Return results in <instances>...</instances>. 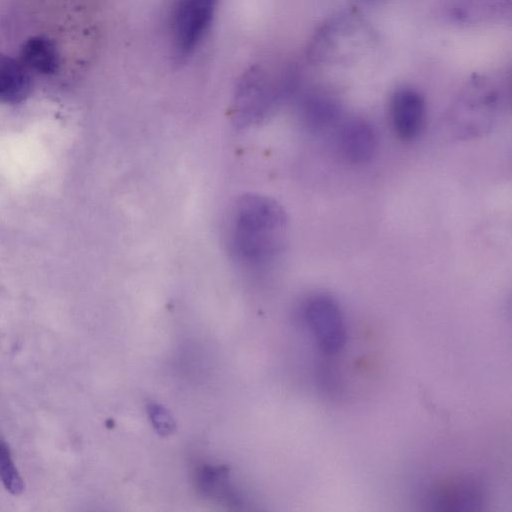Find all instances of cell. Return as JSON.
Returning a JSON list of instances; mask_svg holds the SVG:
<instances>
[{
    "mask_svg": "<svg viewBox=\"0 0 512 512\" xmlns=\"http://www.w3.org/2000/svg\"><path fill=\"white\" fill-rule=\"evenodd\" d=\"M288 217L276 200L249 193L229 209L225 239L232 259L242 267L262 270L275 264L288 240Z\"/></svg>",
    "mask_w": 512,
    "mask_h": 512,
    "instance_id": "6da1fadb",
    "label": "cell"
},
{
    "mask_svg": "<svg viewBox=\"0 0 512 512\" xmlns=\"http://www.w3.org/2000/svg\"><path fill=\"white\" fill-rule=\"evenodd\" d=\"M510 103V77L505 73L478 75L462 88L448 113L452 132L461 139L488 133Z\"/></svg>",
    "mask_w": 512,
    "mask_h": 512,
    "instance_id": "7a4b0ae2",
    "label": "cell"
},
{
    "mask_svg": "<svg viewBox=\"0 0 512 512\" xmlns=\"http://www.w3.org/2000/svg\"><path fill=\"white\" fill-rule=\"evenodd\" d=\"M300 90V78L294 68L271 72L253 66L238 81L231 103L233 123L248 128L264 122L284 102Z\"/></svg>",
    "mask_w": 512,
    "mask_h": 512,
    "instance_id": "3957f363",
    "label": "cell"
},
{
    "mask_svg": "<svg viewBox=\"0 0 512 512\" xmlns=\"http://www.w3.org/2000/svg\"><path fill=\"white\" fill-rule=\"evenodd\" d=\"M376 40V32L364 16L352 10L341 11L314 32L306 49V60L313 66H344L365 55Z\"/></svg>",
    "mask_w": 512,
    "mask_h": 512,
    "instance_id": "277c9868",
    "label": "cell"
},
{
    "mask_svg": "<svg viewBox=\"0 0 512 512\" xmlns=\"http://www.w3.org/2000/svg\"><path fill=\"white\" fill-rule=\"evenodd\" d=\"M217 0H175L171 14L173 56L186 61L197 49L212 23Z\"/></svg>",
    "mask_w": 512,
    "mask_h": 512,
    "instance_id": "5b68a950",
    "label": "cell"
},
{
    "mask_svg": "<svg viewBox=\"0 0 512 512\" xmlns=\"http://www.w3.org/2000/svg\"><path fill=\"white\" fill-rule=\"evenodd\" d=\"M303 317L324 353L335 354L343 348L346 328L342 311L334 298L324 293L310 296L303 305Z\"/></svg>",
    "mask_w": 512,
    "mask_h": 512,
    "instance_id": "8992f818",
    "label": "cell"
},
{
    "mask_svg": "<svg viewBox=\"0 0 512 512\" xmlns=\"http://www.w3.org/2000/svg\"><path fill=\"white\" fill-rule=\"evenodd\" d=\"M437 16L446 23L474 27L511 19L512 0H436Z\"/></svg>",
    "mask_w": 512,
    "mask_h": 512,
    "instance_id": "52a82bcc",
    "label": "cell"
},
{
    "mask_svg": "<svg viewBox=\"0 0 512 512\" xmlns=\"http://www.w3.org/2000/svg\"><path fill=\"white\" fill-rule=\"evenodd\" d=\"M391 122L397 137L403 141L417 138L425 123L426 104L422 94L408 86L396 89L390 100Z\"/></svg>",
    "mask_w": 512,
    "mask_h": 512,
    "instance_id": "ba28073f",
    "label": "cell"
},
{
    "mask_svg": "<svg viewBox=\"0 0 512 512\" xmlns=\"http://www.w3.org/2000/svg\"><path fill=\"white\" fill-rule=\"evenodd\" d=\"M298 111L304 128L313 134L337 128L342 121V108L339 100L330 92L322 89H313L300 94Z\"/></svg>",
    "mask_w": 512,
    "mask_h": 512,
    "instance_id": "9c48e42d",
    "label": "cell"
},
{
    "mask_svg": "<svg viewBox=\"0 0 512 512\" xmlns=\"http://www.w3.org/2000/svg\"><path fill=\"white\" fill-rule=\"evenodd\" d=\"M336 145L341 156L353 164L369 162L377 150V136L370 123L348 118L337 126Z\"/></svg>",
    "mask_w": 512,
    "mask_h": 512,
    "instance_id": "30bf717a",
    "label": "cell"
},
{
    "mask_svg": "<svg viewBox=\"0 0 512 512\" xmlns=\"http://www.w3.org/2000/svg\"><path fill=\"white\" fill-rule=\"evenodd\" d=\"M434 510L478 511L485 502V492L473 479H459L436 488L429 500Z\"/></svg>",
    "mask_w": 512,
    "mask_h": 512,
    "instance_id": "8fae6325",
    "label": "cell"
},
{
    "mask_svg": "<svg viewBox=\"0 0 512 512\" xmlns=\"http://www.w3.org/2000/svg\"><path fill=\"white\" fill-rule=\"evenodd\" d=\"M196 488L205 498L237 507L242 499L230 482L227 469L222 466L203 464L195 471Z\"/></svg>",
    "mask_w": 512,
    "mask_h": 512,
    "instance_id": "7c38bea8",
    "label": "cell"
},
{
    "mask_svg": "<svg viewBox=\"0 0 512 512\" xmlns=\"http://www.w3.org/2000/svg\"><path fill=\"white\" fill-rule=\"evenodd\" d=\"M31 88L28 69L20 60L0 54V102L20 103L29 96Z\"/></svg>",
    "mask_w": 512,
    "mask_h": 512,
    "instance_id": "4fadbf2b",
    "label": "cell"
},
{
    "mask_svg": "<svg viewBox=\"0 0 512 512\" xmlns=\"http://www.w3.org/2000/svg\"><path fill=\"white\" fill-rule=\"evenodd\" d=\"M20 62L37 73L52 75L60 66V57L53 41L44 36L28 39L22 46Z\"/></svg>",
    "mask_w": 512,
    "mask_h": 512,
    "instance_id": "5bb4252c",
    "label": "cell"
},
{
    "mask_svg": "<svg viewBox=\"0 0 512 512\" xmlns=\"http://www.w3.org/2000/svg\"><path fill=\"white\" fill-rule=\"evenodd\" d=\"M0 479L12 495L17 496L23 492V479L11 459L7 445L2 441H0Z\"/></svg>",
    "mask_w": 512,
    "mask_h": 512,
    "instance_id": "9a60e30c",
    "label": "cell"
},
{
    "mask_svg": "<svg viewBox=\"0 0 512 512\" xmlns=\"http://www.w3.org/2000/svg\"><path fill=\"white\" fill-rule=\"evenodd\" d=\"M366 2H369V3H375V2H378V1H381V0H364Z\"/></svg>",
    "mask_w": 512,
    "mask_h": 512,
    "instance_id": "2e32d148",
    "label": "cell"
}]
</instances>
